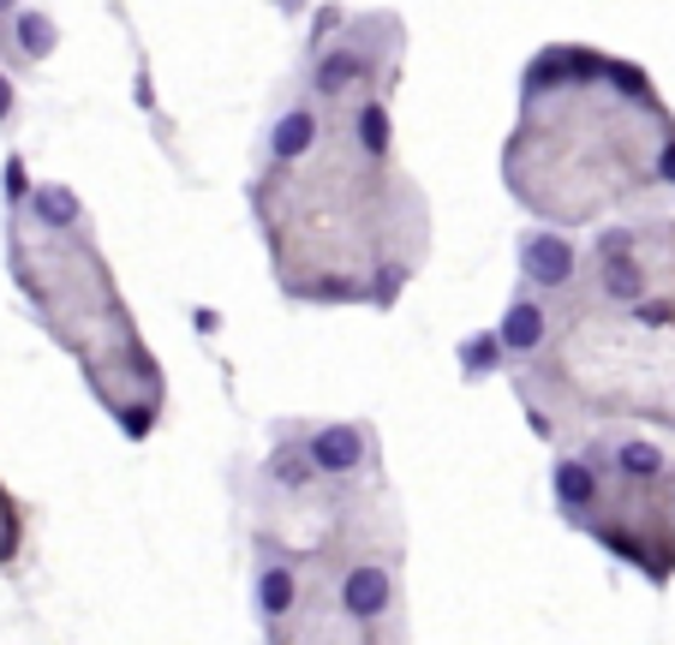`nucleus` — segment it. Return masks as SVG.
I'll return each instance as SVG.
<instances>
[{
  "mask_svg": "<svg viewBox=\"0 0 675 645\" xmlns=\"http://www.w3.org/2000/svg\"><path fill=\"white\" fill-rule=\"evenodd\" d=\"M389 598H394V580H389V568H354V574L341 580V610L347 615H359V622H371V615H383L389 610Z\"/></svg>",
  "mask_w": 675,
  "mask_h": 645,
  "instance_id": "nucleus-2",
  "label": "nucleus"
},
{
  "mask_svg": "<svg viewBox=\"0 0 675 645\" xmlns=\"http://www.w3.org/2000/svg\"><path fill=\"white\" fill-rule=\"evenodd\" d=\"M312 138H317V120H312V108H293V114H282V120H275V138H270V150L282 156V161H293V156H305V150H312Z\"/></svg>",
  "mask_w": 675,
  "mask_h": 645,
  "instance_id": "nucleus-7",
  "label": "nucleus"
},
{
  "mask_svg": "<svg viewBox=\"0 0 675 645\" xmlns=\"http://www.w3.org/2000/svg\"><path fill=\"white\" fill-rule=\"evenodd\" d=\"M365 78V61H359V54H329V61H323L317 66V91H347V84H359Z\"/></svg>",
  "mask_w": 675,
  "mask_h": 645,
  "instance_id": "nucleus-10",
  "label": "nucleus"
},
{
  "mask_svg": "<svg viewBox=\"0 0 675 645\" xmlns=\"http://www.w3.org/2000/svg\"><path fill=\"white\" fill-rule=\"evenodd\" d=\"M257 610L270 615V622H282V615L293 610V574L287 568H270V574L257 580Z\"/></svg>",
  "mask_w": 675,
  "mask_h": 645,
  "instance_id": "nucleus-9",
  "label": "nucleus"
},
{
  "mask_svg": "<svg viewBox=\"0 0 675 645\" xmlns=\"http://www.w3.org/2000/svg\"><path fill=\"white\" fill-rule=\"evenodd\" d=\"M7 7H12V0H0V12H7Z\"/></svg>",
  "mask_w": 675,
  "mask_h": 645,
  "instance_id": "nucleus-23",
  "label": "nucleus"
},
{
  "mask_svg": "<svg viewBox=\"0 0 675 645\" xmlns=\"http://www.w3.org/2000/svg\"><path fill=\"white\" fill-rule=\"evenodd\" d=\"M545 305H532V299H520V305H508V317H503V329H496V341H503V353H532L538 341H545Z\"/></svg>",
  "mask_w": 675,
  "mask_h": 645,
  "instance_id": "nucleus-4",
  "label": "nucleus"
},
{
  "mask_svg": "<svg viewBox=\"0 0 675 645\" xmlns=\"http://www.w3.org/2000/svg\"><path fill=\"white\" fill-rule=\"evenodd\" d=\"M7 114H12V84L0 78V120H7Z\"/></svg>",
  "mask_w": 675,
  "mask_h": 645,
  "instance_id": "nucleus-21",
  "label": "nucleus"
},
{
  "mask_svg": "<svg viewBox=\"0 0 675 645\" xmlns=\"http://www.w3.org/2000/svg\"><path fill=\"white\" fill-rule=\"evenodd\" d=\"M359 144H365L371 156L389 150V108H383V102H371V108L359 114Z\"/></svg>",
  "mask_w": 675,
  "mask_h": 645,
  "instance_id": "nucleus-14",
  "label": "nucleus"
},
{
  "mask_svg": "<svg viewBox=\"0 0 675 645\" xmlns=\"http://www.w3.org/2000/svg\"><path fill=\"white\" fill-rule=\"evenodd\" d=\"M31 203H36V215H42V222H61V228L78 222V198H72L66 186H42V192H36Z\"/></svg>",
  "mask_w": 675,
  "mask_h": 645,
  "instance_id": "nucleus-11",
  "label": "nucleus"
},
{
  "mask_svg": "<svg viewBox=\"0 0 675 645\" xmlns=\"http://www.w3.org/2000/svg\"><path fill=\"white\" fill-rule=\"evenodd\" d=\"M598 496V478L586 461H556V503L568 508V515H580V508H592Z\"/></svg>",
  "mask_w": 675,
  "mask_h": 645,
  "instance_id": "nucleus-6",
  "label": "nucleus"
},
{
  "mask_svg": "<svg viewBox=\"0 0 675 645\" xmlns=\"http://www.w3.org/2000/svg\"><path fill=\"white\" fill-rule=\"evenodd\" d=\"M7 198H24V168L19 161H7Z\"/></svg>",
  "mask_w": 675,
  "mask_h": 645,
  "instance_id": "nucleus-19",
  "label": "nucleus"
},
{
  "mask_svg": "<svg viewBox=\"0 0 675 645\" xmlns=\"http://www.w3.org/2000/svg\"><path fill=\"white\" fill-rule=\"evenodd\" d=\"M496 359H503V341H496V335H473V341H461V364L473 377H491Z\"/></svg>",
  "mask_w": 675,
  "mask_h": 645,
  "instance_id": "nucleus-13",
  "label": "nucleus"
},
{
  "mask_svg": "<svg viewBox=\"0 0 675 645\" xmlns=\"http://www.w3.org/2000/svg\"><path fill=\"white\" fill-rule=\"evenodd\" d=\"M520 263H526V275H532L538 287H568L574 282V245L556 240V233H532Z\"/></svg>",
  "mask_w": 675,
  "mask_h": 645,
  "instance_id": "nucleus-1",
  "label": "nucleus"
},
{
  "mask_svg": "<svg viewBox=\"0 0 675 645\" xmlns=\"http://www.w3.org/2000/svg\"><path fill=\"white\" fill-rule=\"evenodd\" d=\"M657 168H664V180H675V144H664V156H657Z\"/></svg>",
  "mask_w": 675,
  "mask_h": 645,
  "instance_id": "nucleus-20",
  "label": "nucleus"
},
{
  "mask_svg": "<svg viewBox=\"0 0 675 645\" xmlns=\"http://www.w3.org/2000/svg\"><path fill=\"white\" fill-rule=\"evenodd\" d=\"M312 473H317V466L305 461V454H275V478H282V484H293V490H299V484L312 478Z\"/></svg>",
  "mask_w": 675,
  "mask_h": 645,
  "instance_id": "nucleus-16",
  "label": "nucleus"
},
{
  "mask_svg": "<svg viewBox=\"0 0 675 645\" xmlns=\"http://www.w3.org/2000/svg\"><path fill=\"white\" fill-rule=\"evenodd\" d=\"M305 461H312L317 473H354V466L365 461V436L354 431V424H329V431L312 436Z\"/></svg>",
  "mask_w": 675,
  "mask_h": 645,
  "instance_id": "nucleus-3",
  "label": "nucleus"
},
{
  "mask_svg": "<svg viewBox=\"0 0 675 645\" xmlns=\"http://www.w3.org/2000/svg\"><path fill=\"white\" fill-rule=\"evenodd\" d=\"M126 436H144V431H150V406H126Z\"/></svg>",
  "mask_w": 675,
  "mask_h": 645,
  "instance_id": "nucleus-18",
  "label": "nucleus"
},
{
  "mask_svg": "<svg viewBox=\"0 0 675 645\" xmlns=\"http://www.w3.org/2000/svg\"><path fill=\"white\" fill-rule=\"evenodd\" d=\"M615 461H622V478H657L664 473V454H657L652 443H622Z\"/></svg>",
  "mask_w": 675,
  "mask_h": 645,
  "instance_id": "nucleus-12",
  "label": "nucleus"
},
{
  "mask_svg": "<svg viewBox=\"0 0 675 645\" xmlns=\"http://www.w3.org/2000/svg\"><path fill=\"white\" fill-rule=\"evenodd\" d=\"M19 49L24 54H49L54 49V24L36 19V12H24V19H19Z\"/></svg>",
  "mask_w": 675,
  "mask_h": 645,
  "instance_id": "nucleus-15",
  "label": "nucleus"
},
{
  "mask_svg": "<svg viewBox=\"0 0 675 645\" xmlns=\"http://www.w3.org/2000/svg\"><path fill=\"white\" fill-rule=\"evenodd\" d=\"M592 72H604V61L574 54V49H556V54H545V61L526 72V84H532V91H556V78H592Z\"/></svg>",
  "mask_w": 675,
  "mask_h": 645,
  "instance_id": "nucleus-5",
  "label": "nucleus"
},
{
  "mask_svg": "<svg viewBox=\"0 0 675 645\" xmlns=\"http://www.w3.org/2000/svg\"><path fill=\"white\" fill-rule=\"evenodd\" d=\"M394 293H401V269H383V282L371 287V299L377 305H394Z\"/></svg>",
  "mask_w": 675,
  "mask_h": 645,
  "instance_id": "nucleus-17",
  "label": "nucleus"
},
{
  "mask_svg": "<svg viewBox=\"0 0 675 645\" xmlns=\"http://www.w3.org/2000/svg\"><path fill=\"white\" fill-rule=\"evenodd\" d=\"M604 293H610V299H640V293H645V275H640L634 252L604 257Z\"/></svg>",
  "mask_w": 675,
  "mask_h": 645,
  "instance_id": "nucleus-8",
  "label": "nucleus"
},
{
  "mask_svg": "<svg viewBox=\"0 0 675 645\" xmlns=\"http://www.w3.org/2000/svg\"><path fill=\"white\" fill-rule=\"evenodd\" d=\"M275 7H282V12H299V7H305V0H275Z\"/></svg>",
  "mask_w": 675,
  "mask_h": 645,
  "instance_id": "nucleus-22",
  "label": "nucleus"
}]
</instances>
